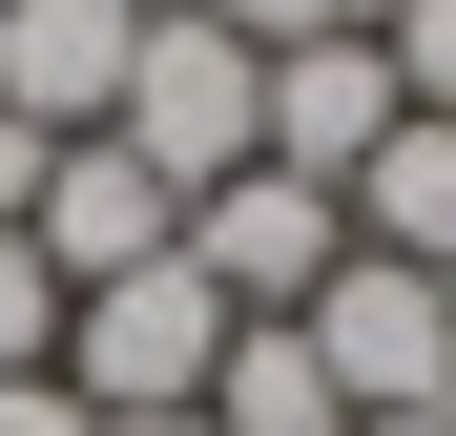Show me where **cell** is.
Returning <instances> with one entry per match:
<instances>
[{"instance_id": "obj_1", "label": "cell", "mask_w": 456, "mask_h": 436, "mask_svg": "<svg viewBox=\"0 0 456 436\" xmlns=\"http://www.w3.org/2000/svg\"><path fill=\"white\" fill-rule=\"evenodd\" d=\"M104 145H125L167 208H208L228 167H270V62H249V42L187 0V21H145V42H125V104H104Z\"/></svg>"}, {"instance_id": "obj_2", "label": "cell", "mask_w": 456, "mask_h": 436, "mask_svg": "<svg viewBox=\"0 0 456 436\" xmlns=\"http://www.w3.org/2000/svg\"><path fill=\"white\" fill-rule=\"evenodd\" d=\"M84 415H208V374H228V291L187 270V250H145V270H104V291H62V353H42Z\"/></svg>"}, {"instance_id": "obj_3", "label": "cell", "mask_w": 456, "mask_h": 436, "mask_svg": "<svg viewBox=\"0 0 456 436\" xmlns=\"http://www.w3.org/2000/svg\"><path fill=\"white\" fill-rule=\"evenodd\" d=\"M167 250L228 291V333H290V312H312V291L353 270V208H332V187H290V167H228V187L187 208Z\"/></svg>"}, {"instance_id": "obj_4", "label": "cell", "mask_w": 456, "mask_h": 436, "mask_svg": "<svg viewBox=\"0 0 456 436\" xmlns=\"http://www.w3.org/2000/svg\"><path fill=\"white\" fill-rule=\"evenodd\" d=\"M290 333H312L332 415H436V395H456V291H436V270H395V250H353Z\"/></svg>"}, {"instance_id": "obj_5", "label": "cell", "mask_w": 456, "mask_h": 436, "mask_svg": "<svg viewBox=\"0 0 456 436\" xmlns=\"http://www.w3.org/2000/svg\"><path fill=\"white\" fill-rule=\"evenodd\" d=\"M125 0H0V125H42V145H104L125 104Z\"/></svg>"}, {"instance_id": "obj_6", "label": "cell", "mask_w": 456, "mask_h": 436, "mask_svg": "<svg viewBox=\"0 0 456 436\" xmlns=\"http://www.w3.org/2000/svg\"><path fill=\"white\" fill-rule=\"evenodd\" d=\"M373 145H395V62H373V21L290 42V62H270V167H290V187H353Z\"/></svg>"}, {"instance_id": "obj_7", "label": "cell", "mask_w": 456, "mask_h": 436, "mask_svg": "<svg viewBox=\"0 0 456 436\" xmlns=\"http://www.w3.org/2000/svg\"><path fill=\"white\" fill-rule=\"evenodd\" d=\"M167 229H187V208L145 187L125 145H62V167H42V208H21V250H42V291H104V270H145Z\"/></svg>"}, {"instance_id": "obj_8", "label": "cell", "mask_w": 456, "mask_h": 436, "mask_svg": "<svg viewBox=\"0 0 456 436\" xmlns=\"http://www.w3.org/2000/svg\"><path fill=\"white\" fill-rule=\"evenodd\" d=\"M332 208H353V250H395V270H456V125H436V104H395V145H373Z\"/></svg>"}, {"instance_id": "obj_9", "label": "cell", "mask_w": 456, "mask_h": 436, "mask_svg": "<svg viewBox=\"0 0 456 436\" xmlns=\"http://www.w3.org/2000/svg\"><path fill=\"white\" fill-rule=\"evenodd\" d=\"M208 436H332V374H312V333H228V374H208Z\"/></svg>"}, {"instance_id": "obj_10", "label": "cell", "mask_w": 456, "mask_h": 436, "mask_svg": "<svg viewBox=\"0 0 456 436\" xmlns=\"http://www.w3.org/2000/svg\"><path fill=\"white\" fill-rule=\"evenodd\" d=\"M373 62H395V104L456 125V0H373Z\"/></svg>"}, {"instance_id": "obj_11", "label": "cell", "mask_w": 456, "mask_h": 436, "mask_svg": "<svg viewBox=\"0 0 456 436\" xmlns=\"http://www.w3.org/2000/svg\"><path fill=\"white\" fill-rule=\"evenodd\" d=\"M42 353H62V291H42V250H21V229H0V374H42Z\"/></svg>"}, {"instance_id": "obj_12", "label": "cell", "mask_w": 456, "mask_h": 436, "mask_svg": "<svg viewBox=\"0 0 456 436\" xmlns=\"http://www.w3.org/2000/svg\"><path fill=\"white\" fill-rule=\"evenodd\" d=\"M208 21L249 42V62H290V42H332V21H353V0H208Z\"/></svg>"}, {"instance_id": "obj_13", "label": "cell", "mask_w": 456, "mask_h": 436, "mask_svg": "<svg viewBox=\"0 0 456 436\" xmlns=\"http://www.w3.org/2000/svg\"><path fill=\"white\" fill-rule=\"evenodd\" d=\"M0 436H84V395L62 374H0Z\"/></svg>"}, {"instance_id": "obj_14", "label": "cell", "mask_w": 456, "mask_h": 436, "mask_svg": "<svg viewBox=\"0 0 456 436\" xmlns=\"http://www.w3.org/2000/svg\"><path fill=\"white\" fill-rule=\"evenodd\" d=\"M84 436H208V415H84Z\"/></svg>"}, {"instance_id": "obj_15", "label": "cell", "mask_w": 456, "mask_h": 436, "mask_svg": "<svg viewBox=\"0 0 456 436\" xmlns=\"http://www.w3.org/2000/svg\"><path fill=\"white\" fill-rule=\"evenodd\" d=\"M332 436H456V415H332Z\"/></svg>"}, {"instance_id": "obj_16", "label": "cell", "mask_w": 456, "mask_h": 436, "mask_svg": "<svg viewBox=\"0 0 456 436\" xmlns=\"http://www.w3.org/2000/svg\"><path fill=\"white\" fill-rule=\"evenodd\" d=\"M125 21H187V0H125Z\"/></svg>"}, {"instance_id": "obj_17", "label": "cell", "mask_w": 456, "mask_h": 436, "mask_svg": "<svg viewBox=\"0 0 456 436\" xmlns=\"http://www.w3.org/2000/svg\"><path fill=\"white\" fill-rule=\"evenodd\" d=\"M436 415H456V395H436Z\"/></svg>"}]
</instances>
